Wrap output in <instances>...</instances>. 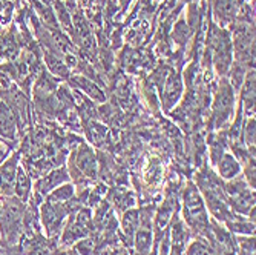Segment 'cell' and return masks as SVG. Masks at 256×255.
<instances>
[{
  "label": "cell",
  "mask_w": 256,
  "mask_h": 255,
  "mask_svg": "<svg viewBox=\"0 0 256 255\" xmlns=\"http://www.w3.org/2000/svg\"><path fill=\"white\" fill-rule=\"evenodd\" d=\"M241 255H254V238L248 235L247 238H240Z\"/></svg>",
  "instance_id": "obj_25"
},
{
  "label": "cell",
  "mask_w": 256,
  "mask_h": 255,
  "mask_svg": "<svg viewBox=\"0 0 256 255\" xmlns=\"http://www.w3.org/2000/svg\"><path fill=\"white\" fill-rule=\"evenodd\" d=\"M138 224H140V212L136 209H128L122 218V229L130 244L134 243V235L136 232Z\"/></svg>",
  "instance_id": "obj_15"
},
{
  "label": "cell",
  "mask_w": 256,
  "mask_h": 255,
  "mask_svg": "<svg viewBox=\"0 0 256 255\" xmlns=\"http://www.w3.org/2000/svg\"><path fill=\"white\" fill-rule=\"evenodd\" d=\"M227 227L232 230V232H236V234H242V235H253L254 234V223L253 221H244L241 223V218H235L228 223H226Z\"/></svg>",
  "instance_id": "obj_21"
},
{
  "label": "cell",
  "mask_w": 256,
  "mask_h": 255,
  "mask_svg": "<svg viewBox=\"0 0 256 255\" xmlns=\"http://www.w3.org/2000/svg\"><path fill=\"white\" fill-rule=\"evenodd\" d=\"M182 215L184 220L190 226V229H194L195 232L208 235V226L210 224H208L204 200L200 189L190 181L182 191Z\"/></svg>",
  "instance_id": "obj_1"
},
{
  "label": "cell",
  "mask_w": 256,
  "mask_h": 255,
  "mask_svg": "<svg viewBox=\"0 0 256 255\" xmlns=\"http://www.w3.org/2000/svg\"><path fill=\"white\" fill-rule=\"evenodd\" d=\"M216 168H218L220 177L227 181L241 174V163L238 161V158L230 152H224V155L216 163Z\"/></svg>",
  "instance_id": "obj_13"
},
{
  "label": "cell",
  "mask_w": 256,
  "mask_h": 255,
  "mask_svg": "<svg viewBox=\"0 0 256 255\" xmlns=\"http://www.w3.org/2000/svg\"><path fill=\"white\" fill-rule=\"evenodd\" d=\"M74 82L82 88V91H84L86 94H89L92 99L94 100H98V102H103L104 100V96H103V92L92 83V82H89L88 79H84V77H76L74 79Z\"/></svg>",
  "instance_id": "obj_20"
},
{
  "label": "cell",
  "mask_w": 256,
  "mask_h": 255,
  "mask_svg": "<svg viewBox=\"0 0 256 255\" xmlns=\"http://www.w3.org/2000/svg\"><path fill=\"white\" fill-rule=\"evenodd\" d=\"M72 166L74 171L69 172V177L74 175L76 172H80V175L83 174L86 178L89 180H96L97 178V157L88 145L82 143L77 148V152L72 157Z\"/></svg>",
  "instance_id": "obj_6"
},
{
  "label": "cell",
  "mask_w": 256,
  "mask_h": 255,
  "mask_svg": "<svg viewBox=\"0 0 256 255\" xmlns=\"http://www.w3.org/2000/svg\"><path fill=\"white\" fill-rule=\"evenodd\" d=\"M152 207L143 211L140 214V224L136 227V232L134 235V246L138 255H149L150 247L154 244V220H152Z\"/></svg>",
  "instance_id": "obj_5"
},
{
  "label": "cell",
  "mask_w": 256,
  "mask_h": 255,
  "mask_svg": "<svg viewBox=\"0 0 256 255\" xmlns=\"http://www.w3.org/2000/svg\"><path fill=\"white\" fill-rule=\"evenodd\" d=\"M240 103L242 106V112H246L248 117H252L254 114V69H250L246 79L242 80Z\"/></svg>",
  "instance_id": "obj_12"
},
{
  "label": "cell",
  "mask_w": 256,
  "mask_h": 255,
  "mask_svg": "<svg viewBox=\"0 0 256 255\" xmlns=\"http://www.w3.org/2000/svg\"><path fill=\"white\" fill-rule=\"evenodd\" d=\"M20 149L0 163V198L14 195V183L18 169Z\"/></svg>",
  "instance_id": "obj_8"
},
{
  "label": "cell",
  "mask_w": 256,
  "mask_h": 255,
  "mask_svg": "<svg viewBox=\"0 0 256 255\" xmlns=\"http://www.w3.org/2000/svg\"><path fill=\"white\" fill-rule=\"evenodd\" d=\"M68 180H69V174H68L64 166L58 168V169H52L51 172L37 178V181L34 184V189H32V194L44 198L51 191H54L56 188H58L60 184L66 183Z\"/></svg>",
  "instance_id": "obj_9"
},
{
  "label": "cell",
  "mask_w": 256,
  "mask_h": 255,
  "mask_svg": "<svg viewBox=\"0 0 256 255\" xmlns=\"http://www.w3.org/2000/svg\"><path fill=\"white\" fill-rule=\"evenodd\" d=\"M236 10V0H216L215 2V14L222 22H228L234 19Z\"/></svg>",
  "instance_id": "obj_18"
},
{
  "label": "cell",
  "mask_w": 256,
  "mask_h": 255,
  "mask_svg": "<svg viewBox=\"0 0 256 255\" xmlns=\"http://www.w3.org/2000/svg\"><path fill=\"white\" fill-rule=\"evenodd\" d=\"M162 92H161V102H162V108L164 111H170L180 100L181 94H182V82H181V76L176 73H169V76L166 77V80L161 85Z\"/></svg>",
  "instance_id": "obj_10"
},
{
  "label": "cell",
  "mask_w": 256,
  "mask_h": 255,
  "mask_svg": "<svg viewBox=\"0 0 256 255\" xmlns=\"http://www.w3.org/2000/svg\"><path fill=\"white\" fill-rule=\"evenodd\" d=\"M18 119L6 102L0 100V138L6 142L16 143Z\"/></svg>",
  "instance_id": "obj_11"
},
{
  "label": "cell",
  "mask_w": 256,
  "mask_h": 255,
  "mask_svg": "<svg viewBox=\"0 0 256 255\" xmlns=\"http://www.w3.org/2000/svg\"><path fill=\"white\" fill-rule=\"evenodd\" d=\"M68 203H57V201L44 198L42 204L38 206L40 224L43 226L46 237L50 240H54L58 237L60 230L63 229L64 218L71 214Z\"/></svg>",
  "instance_id": "obj_3"
},
{
  "label": "cell",
  "mask_w": 256,
  "mask_h": 255,
  "mask_svg": "<svg viewBox=\"0 0 256 255\" xmlns=\"http://www.w3.org/2000/svg\"><path fill=\"white\" fill-rule=\"evenodd\" d=\"M241 138H242L244 146L252 154H254V117H247L244 128L241 131Z\"/></svg>",
  "instance_id": "obj_19"
},
{
  "label": "cell",
  "mask_w": 256,
  "mask_h": 255,
  "mask_svg": "<svg viewBox=\"0 0 256 255\" xmlns=\"http://www.w3.org/2000/svg\"><path fill=\"white\" fill-rule=\"evenodd\" d=\"M188 2H192V0H188Z\"/></svg>",
  "instance_id": "obj_26"
},
{
  "label": "cell",
  "mask_w": 256,
  "mask_h": 255,
  "mask_svg": "<svg viewBox=\"0 0 256 255\" xmlns=\"http://www.w3.org/2000/svg\"><path fill=\"white\" fill-rule=\"evenodd\" d=\"M32 194V181L30 174L25 171V168L18 166L17 175H16V183H14V195L20 198L22 201L28 203Z\"/></svg>",
  "instance_id": "obj_14"
},
{
  "label": "cell",
  "mask_w": 256,
  "mask_h": 255,
  "mask_svg": "<svg viewBox=\"0 0 256 255\" xmlns=\"http://www.w3.org/2000/svg\"><path fill=\"white\" fill-rule=\"evenodd\" d=\"M76 252L80 255H94L96 252V241L94 238H82L76 244Z\"/></svg>",
  "instance_id": "obj_23"
},
{
  "label": "cell",
  "mask_w": 256,
  "mask_h": 255,
  "mask_svg": "<svg viewBox=\"0 0 256 255\" xmlns=\"http://www.w3.org/2000/svg\"><path fill=\"white\" fill-rule=\"evenodd\" d=\"M235 51L238 59L242 62H253L254 60V30L252 25H241L235 30Z\"/></svg>",
  "instance_id": "obj_7"
},
{
  "label": "cell",
  "mask_w": 256,
  "mask_h": 255,
  "mask_svg": "<svg viewBox=\"0 0 256 255\" xmlns=\"http://www.w3.org/2000/svg\"><path fill=\"white\" fill-rule=\"evenodd\" d=\"M232 88L234 89H240L241 88V83L244 80V69H242V65H235L234 69H232Z\"/></svg>",
  "instance_id": "obj_24"
},
{
  "label": "cell",
  "mask_w": 256,
  "mask_h": 255,
  "mask_svg": "<svg viewBox=\"0 0 256 255\" xmlns=\"http://www.w3.org/2000/svg\"><path fill=\"white\" fill-rule=\"evenodd\" d=\"M188 255H216V250L208 246L206 241L195 240L188 246Z\"/></svg>",
  "instance_id": "obj_22"
},
{
  "label": "cell",
  "mask_w": 256,
  "mask_h": 255,
  "mask_svg": "<svg viewBox=\"0 0 256 255\" xmlns=\"http://www.w3.org/2000/svg\"><path fill=\"white\" fill-rule=\"evenodd\" d=\"M74 195H76V188L72 186V184L63 183V184H60L58 188H56L54 191H51L44 198L57 201V203H68L69 200L74 198Z\"/></svg>",
  "instance_id": "obj_17"
},
{
  "label": "cell",
  "mask_w": 256,
  "mask_h": 255,
  "mask_svg": "<svg viewBox=\"0 0 256 255\" xmlns=\"http://www.w3.org/2000/svg\"><path fill=\"white\" fill-rule=\"evenodd\" d=\"M86 132H88L89 142L96 146H102L103 142L106 140V135H108L106 126L98 122H89V125L86 126Z\"/></svg>",
  "instance_id": "obj_16"
},
{
  "label": "cell",
  "mask_w": 256,
  "mask_h": 255,
  "mask_svg": "<svg viewBox=\"0 0 256 255\" xmlns=\"http://www.w3.org/2000/svg\"><path fill=\"white\" fill-rule=\"evenodd\" d=\"M234 108H235V91L232 88L230 82L221 79L214 99L210 128L216 131L224 128L230 122L232 115H234Z\"/></svg>",
  "instance_id": "obj_2"
},
{
  "label": "cell",
  "mask_w": 256,
  "mask_h": 255,
  "mask_svg": "<svg viewBox=\"0 0 256 255\" xmlns=\"http://www.w3.org/2000/svg\"><path fill=\"white\" fill-rule=\"evenodd\" d=\"M212 48H214V59H215V68L218 74L224 76L228 73V69L232 68V43H230V36L228 33L212 27L210 37H208Z\"/></svg>",
  "instance_id": "obj_4"
}]
</instances>
